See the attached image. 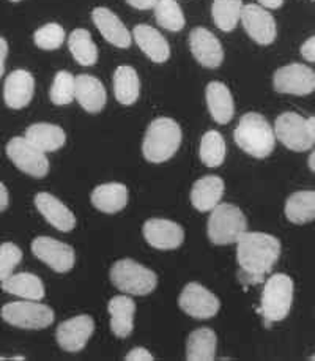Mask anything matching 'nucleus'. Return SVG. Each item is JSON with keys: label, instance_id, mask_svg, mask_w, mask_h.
<instances>
[{"label": "nucleus", "instance_id": "nucleus-1", "mask_svg": "<svg viewBox=\"0 0 315 361\" xmlns=\"http://www.w3.org/2000/svg\"><path fill=\"white\" fill-rule=\"evenodd\" d=\"M280 257V242L264 232H243L237 240L238 278L245 286L264 283Z\"/></svg>", "mask_w": 315, "mask_h": 361}, {"label": "nucleus", "instance_id": "nucleus-2", "mask_svg": "<svg viewBox=\"0 0 315 361\" xmlns=\"http://www.w3.org/2000/svg\"><path fill=\"white\" fill-rule=\"evenodd\" d=\"M182 139L183 133L175 120L169 117L155 118L145 133L142 144L144 158L153 164L169 161L178 152Z\"/></svg>", "mask_w": 315, "mask_h": 361}, {"label": "nucleus", "instance_id": "nucleus-3", "mask_svg": "<svg viewBox=\"0 0 315 361\" xmlns=\"http://www.w3.org/2000/svg\"><path fill=\"white\" fill-rule=\"evenodd\" d=\"M233 139L241 150L259 159L270 157L276 144L271 125L257 112H247L240 118Z\"/></svg>", "mask_w": 315, "mask_h": 361}, {"label": "nucleus", "instance_id": "nucleus-4", "mask_svg": "<svg viewBox=\"0 0 315 361\" xmlns=\"http://www.w3.org/2000/svg\"><path fill=\"white\" fill-rule=\"evenodd\" d=\"M260 310L265 319V326L270 329L271 322H279L289 316L293 303V281L284 273H276L266 279Z\"/></svg>", "mask_w": 315, "mask_h": 361}, {"label": "nucleus", "instance_id": "nucleus-5", "mask_svg": "<svg viewBox=\"0 0 315 361\" xmlns=\"http://www.w3.org/2000/svg\"><path fill=\"white\" fill-rule=\"evenodd\" d=\"M111 281L126 295H149L158 286L156 273L132 259H122L111 267Z\"/></svg>", "mask_w": 315, "mask_h": 361}, {"label": "nucleus", "instance_id": "nucleus-6", "mask_svg": "<svg viewBox=\"0 0 315 361\" xmlns=\"http://www.w3.org/2000/svg\"><path fill=\"white\" fill-rule=\"evenodd\" d=\"M274 137L292 152L311 150L315 142V117L304 118L297 112H284L274 122Z\"/></svg>", "mask_w": 315, "mask_h": 361}, {"label": "nucleus", "instance_id": "nucleus-7", "mask_svg": "<svg viewBox=\"0 0 315 361\" xmlns=\"http://www.w3.org/2000/svg\"><path fill=\"white\" fill-rule=\"evenodd\" d=\"M247 231V219L237 205L218 204L211 210L206 224V232L211 243L224 246L237 243L243 232Z\"/></svg>", "mask_w": 315, "mask_h": 361}, {"label": "nucleus", "instance_id": "nucleus-8", "mask_svg": "<svg viewBox=\"0 0 315 361\" xmlns=\"http://www.w3.org/2000/svg\"><path fill=\"white\" fill-rule=\"evenodd\" d=\"M2 319L16 329L43 330L54 324V311L43 303L24 300L6 303L2 307Z\"/></svg>", "mask_w": 315, "mask_h": 361}, {"label": "nucleus", "instance_id": "nucleus-9", "mask_svg": "<svg viewBox=\"0 0 315 361\" xmlns=\"http://www.w3.org/2000/svg\"><path fill=\"white\" fill-rule=\"evenodd\" d=\"M6 155L19 171L33 178H43L49 172V159L46 153L33 147L25 137H13L6 144Z\"/></svg>", "mask_w": 315, "mask_h": 361}, {"label": "nucleus", "instance_id": "nucleus-10", "mask_svg": "<svg viewBox=\"0 0 315 361\" xmlns=\"http://www.w3.org/2000/svg\"><path fill=\"white\" fill-rule=\"evenodd\" d=\"M274 90L278 93L306 97L315 90V73L303 63H290L279 68L273 76Z\"/></svg>", "mask_w": 315, "mask_h": 361}, {"label": "nucleus", "instance_id": "nucleus-11", "mask_svg": "<svg viewBox=\"0 0 315 361\" xmlns=\"http://www.w3.org/2000/svg\"><path fill=\"white\" fill-rule=\"evenodd\" d=\"M178 306L187 316L205 320L216 316L221 307V302L213 292H210L202 284L190 283L185 286V289L180 293Z\"/></svg>", "mask_w": 315, "mask_h": 361}, {"label": "nucleus", "instance_id": "nucleus-12", "mask_svg": "<svg viewBox=\"0 0 315 361\" xmlns=\"http://www.w3.org/2000/svg\"><path fill=\"white\" fill-rule=\"evenodd\" d=\"M240 19L249 38L260 46H268L276 39V21L264 6L256 4L243 5Z\"/></svg>", "mask_w": 315, "mask_h": 361}, {"label": "nucleus", "instance_id": "nucleus-13", "mask_svg": "<svg viewBox=\"0 0 315 361\" xmlns=\"http://www.w3.org/2000/svg\"><path fill=\"white\" fill-rule=\"evenodd\" d=\"M32 252L57 273L70 271L76 262L75 250L52 237H37L32 242Z\"/></svg>", "mask_w": 315, "mask_h": 361}, {"label": "nucleus", "instance_id": "nucleus-14", "mask_svg": "<svg viewBox=\"0 0 315 361\" xmlns=\"http://www.w3.org/2000/svg\"><path fill=\"white\" fill-rule=\"evenodd\" d=\"M93 331H95V320L87 314H80L57 326L56 339L63 350L76 353L87 345Z\"/></svg>", "mask_w": 315, "mask_h": 361}, {"label": "nucleus", "instance_id": "nucleus-15", "mask_svg": "<svg viewBox=\"0 0 315 361\" xmlns=\"http://www.w3.org/2000/svg\"><path fill=\"white\" fill-rule=\"evenodd\" d=\"M142 233L147 243L161 251L177 250L185 242L183 227L171 221V219L152 218L149 221H145Z\"/></svg>", "mask_w": 315, "mask_h": 361}, {"label": "nucleus", "instance_id": "nucleus-16", "mask_svg": "<svg viewBox=\"0 0 315 361\" xmlns=\"http://www.w3.org/2000/svg\"><path fill=\"white\" fill-rule=\"evenodd\" d=\"M192 57L205 68H218L224 60V49L214 33L205 27H196L190 33Z\"/></svg>", "mask_w": 315, "mask_h": 361}, {"label": "nucleus", "instance_id": "nucleus-17", "mask_svg": "<svg viewBox=\"0 0 315 361\" xmlns=\"http://www.w3.org/2000/svg\"><path fill=\"white\" fill-rule=\"evenodd\" d=\"M92 19L107 43L120 49L130 48L132 42L131 33L116 13L104 8V6H98L92 11Z\"/></svg>", "mask_w": 315, "mask_h": 361}, {"label": "nucleus", "instance_id": "nucleus-18", "mask_svg": "<svg viewBox=\"0 0 315 361\" xmlns=\"http://www.w3.org/2000/svg\"><path fill=\"white\" fill-rule=\"evenodd\" d=\"M35 92V79L25 70L10 73L4 84V99L10 109H23L29 106Z\"/></svg>", "mask_w": 315, "mask_h": 361}, {"label": "nucleus", "instance_id": "nucleus-19", "mask_svg": "<svg viewBox=\"0 0 315 361\" xmlns=\"http://www.w3.org/2000/svg\"><path fill=\"white\" fill-rule=\"evenodd\" d=\"M75 99L84 111L89 114H98L104 109L107 93L98 78L79 75L75 78Z\"/></svg>", "mask_w": 315, "mask_h": 361}, {"label": "nucleus", "instance_id": "nucleus-20", "mask_svg": "<svg viewBox=\"0 0 315 361\" xmlns=\"http://www.w3.org/2000/svg\"><path fill=\"white\" fill-rule=\"evenodd\" d=\"M35 207L43 218L60 232H71L76 226V218L71 210L49 192H38L35 196Z\"/></svg>", "mask_w": 315, "mask_h": 361}, {"label": "nucleus", "instance_id": "nucleus-21", "mask_svg": "<svg viewBox=\"0 0 315 361\" xmlns=\"http://www.w3.org/2000/svg\"><path fill=\"white\" fill-rule=\"evenodd\" d=\"M134 42L152 62L164 63L171 57V46L161 33L147 24H139L132 30Z\"/></svg>", "mask_w": 315, "mask_h": 361}, {"label": "nucleus", "instance_id": "nucleus-22", "mask_svg": "<svg viewBox=\"0 0 315 361\" xmlns=\"http://www.w3.org/2000/svg\"><path fill=\"white\" fill-rule=\"evenodd\" d=\"M224 196V180L218 176H205L192 185L191 204L199 212H211Z\"/></svg>", "mask_w": 315, "mask_h": 361}, {"label": "nucleus", "instance_id": "nucleus-23", "mask_svg": "<svg viewBox=\"0 0 315 361\" xmlns=\"http://www.w3.org/2000/svg\"><path fill=\"white\" fill-rule=\"evenodd\" d=\"M206 106L213 120L219 125H227L235 114V103L229 87L219 81H213L206 85L205 90Z\"/></svg>", "mask_w": 315, "mask_h": 361}, {"label": "nucleus", "instance_id": "nucleus-24", "mask_svg": "<svg viewBox=\"0 0 315 361\" xmlns=\"http://www.w3.org/2000/svg\"><path fill=\"white\" fill-rule=\"evenodd\" d=\"M107 312L111 316V330L117 338H128L134 330V312L136 303L128 295H117L107 303Z\"/></svg>", "mask_w": 315, "mask_h": 361}, {"label": "nucleus", "instance_id": "nucleus-25", "mask_svg": "<svg viewBox=\"0 0 315 361\" xmlns=\"http://www.w3.org/2000/svg\"><path fill=\"white\" fill-rule=\"evenodd\" d=\"M92 204L97 210L113 215L128 204V188L122 183H104L92 191Z\"/></svg>", "mask_w": 315, "mask_h": 361}, {"label": "nucleus", "instance_id": "nucleus-26", "mask_svg": "<svg viewBox=\"0 0 315 361\" xmlns=\"http://www.w3.org/2000/svg\"><path fill=\"white\" fill-rule=\"evenodd\" d=\"M29 142L44 153L57 152L66 142L65 131L52 123H33L25 131L24 136Z\"/></svg>", "mask_w": 315, "mask_h": 361}, {"label": "nucleus", "instance_id": "nucleus-27", "mask_svg": "<svg viewBox=\"0 0 315 361\" xmlns=\"http://www.w3.org/2000/svg\"><path fill=\"white\" fill-rule=\"evenodd\" d=\"M2 290L24 300L42 302L44 298V284L37 275L32 273H18L2 281Z\"/></svg>", "mask_w": 315, "mask_h": 361}, {"label": "nucleus", "instance_id": "nucleus-28", "mask_svg": "<svg viewBox=\"0 0 315 361\" xmlns=\"http://www.w3.org/2000/svg\"><path fill=\"white\" fill-rule=\"evenodd\" d=\"M218 338L210 329H199L192 331L186 343L187 361H213L216 358Z\"/></svg>", "mask_w": 315, "mask_h": 361}, {"label": "nucleus", "instance_id": "nucleus-29", "mask_svg": "<svg viewBox=\"0 0 315 361\" xmlns=\"http://www.w3.org/2000/svg\"><path fill=\"white\" fill-rule=\"evenodd\" d=\"M113 93L117 102L123 106H131L137 102L140 81L132 66H118L113 73Z\"/></svg>", "mask_w": 315, "mask_h": 361}, {"label": "nucleus", "instance_id": "nucleus-30", "mask_svg": "<svg viewBox=\"0 0 315 361\" xmlns=\"http://www.w3.org/2000/svg\"><path fill=\"white\" fill-rule=\"evenodd\" d=\"M285 216L293 224H306L315 218V192L298 191L287 199Z\"/></svg>", "mask_w": 315, "mask_h": 361}, {"label": "nucleus", "instance_id": "nucleus-31", "mask_svg": "<svg viewBox=\"0 0 315 361\" xmlns=\"http://www.w3.org/2000/svg\"><path fill=\"white\" fill-rule=\"evenodd\" d=\"M68 49L73 59L79 65L92 66L98 60V48L93 43L90 32L87 29H76L70 33L68 38Z\"/></svg>", "mask_w": 315, "mask_h": 361}, {"label": "nucleus", "instance_id": "nucleus-32", "mask_svg": "<svg viewBox=\"0 0 315 361\" xmlns=\"http://www.w3.org/2000/svg\"><path fill=\"white\" fill-rule=\"evenodd\" d=\"M243 0H214L211 5V16L216 27L223 32L235 30L238 25Z\"/></svg>", "mask_w": 315, "mask_h": 361}, {"label": "nucleus", "instance_id": "nucleus-33", "mask_svg": "<svg viewBox=\"0 0 315 361\" xmlns=\"http://www.w3.org/2000/svg\"><path fill=\"white\" fill-rule=\"evenodd\" d=\"M200 159L206 167H219L226 159V140L216 130L206 131L200 140Z\"/></svg>", "mask_w": 315, "mask_h": 361}, {"label": "nucleus", "instance_id": "nucleus-34", "mask_svg": "<svg viewBox=\"0 0 315 361\" xmlns=\"http://www.w3.org/2000/svg\"><path fill=\"white\" fill-rule=\"evenodd\" d=\"M155 19L158 25L169 32L183 30L186 24L185 15L177 0H158L155 5Z\"/></svg>", "mask_w": 315, "mask_h": 361}, {"label": "nucleus", "instance_id": "nucleus-35", "mask_svg": "<svg viewBox=\"0 0 315 361\" xmlns=\"http://www.w3.org/2000/svg\"><path fill=\"white\" fill-rule=\"evenodd\" d=\"M49 97L56 106H66L75 102V76L70 71H58L51 85Z\"/></svg>", "mask_w": 315, "mask_h": 361}, {"label": "nucleus", "instance_id": "nucleus-36", "mask_svg": "<svg viewBox=\"0 0 315 361\" xmlns=\"http://www.w3.org/2000/svg\"><path fill=\"white\" fill-rule=\"evenodd\" d=\"M33 42H35V44L39 49H44V51L58 49L65 42V30L60 24L49 23L33 33Z\"/></svg>", "mask_w": 315, "mask_h": 361}, {"label": "nucleus", "instance_id": "nucleus-37", "mask_svg": "<svg viewBox=\"0 0 315 361\" xmlns=\"http://www.w3.org/2000/svg\"><path fill=\"white\" fill-rule=\"evenodd\" d=\"M23 260V251L15 243L0 245V283L13 275L19 262Z\"/></svg>", "mask_w": 315, "mask_h": 361}, {"label": "nucleus", "instance_id": "nucleus-38", "mask_svg": "<svg viewBox=\"0 0 315 361\" xmlns=\"http://www.w3.org/2000/svg\"><path fill=\"white\" fill-rule=\"evenodd\" d=\"M126 361H155V357L152 353L144 349V347H136V349L130 350L128 355L125 357Z\"/></svg>", "mask_w": 315, "mask_h": 361}, {"label": "nucleus", "instance_id": "nucleus-39", "mask_svg": "<svg viewBox=\"0 0 315 361\" xmlns=\"http://www.w3.org/2000/svg\"><path fill=\"white\" fill-rule=\"evenodd\" d=\"M301 56L304 57L306 62H315V38L311 37L309 39H306L301 46Z\"/></svg>", "mask_w": 315, "mask_h": 361}, {"label": "nucleus", "instance_id": "nucleus-40", "mask_svg": "<svg viewBox=\"0 0 315 361\" xmlns=\"http://www.w3.org/2000/svg\"><path fill=\"white\" fill-rule=\"evenodd\" d=\"M126 2H128V5L136 10H152V8H155L158 0H126Z\"/></svg>", "mask_w": 315, "mask_h": 361}, {"label": "nucleus", "instance_id": "nucleus-41", "mask_svg": "<svg viewBox=\"0 0 315 361\" xmlns=\"http://www.w3.org/2000/svg\"><path fill=\"white\" fill-rule=\"evenodd\" d=\"M8 56V43L6 39L0 37V78L4 76L5 73V59Z\"/></svg>", "mask_w": 315, "mask_h": 361}, {"label": "nucleus", "instance_id": "nucleus-42", "mask_svg": "<svg viewBox=\"0 0 315 361\" xmlns=\"http://www.w3.org/2000/svg\"><path fill=\"white\" fill-rule=\"evenodd\" d=\"M259 4L266 10H278L284 5V0H259Z\"/></svg>", "mask_w": 315, "mask_h": 361}, {"label": "nucleus", "instance_id": "nucleus-43", "mask_svg": "<svg viewBox=\"0 0 315 361\" xmlns=\"http://www.w3.org/2000/svg\"><path fill=\"white\" fill-rule=\"evenodd\" d=\"M6 207H8V191H6L5 185L0 182V213L6 210Z\"/></svg>", "mask_w": 315, "mask_h": 361}, {"label": "nucleus", "instance_id": "nucleus-44", "mask_svg": "<svg viewBox=\"0 0 315 361\" xmlns=\"http://www.w3.org/2000/svg\"><path fill=\"white\" fill-rule=\"evenodd\" d=\"M307 164H309V169L314 172L315 171V153H311L309 161H307Z\"/></svg>", "mask_w": 315, "mask_h": 361}, {"label": "nucleus", "instance_id": "nucleus-45", "mask_svg": "<svg viewBox=\"0 0 315 361\" xmlns=\"http://www.w3.org/2000/svg\"><path fill=\"white\" fill-rule=\"evenodd\" d=\"M0 360H13V361H24L25 358H24V357H11V358H4V357H0Z\"/></svg>", "mask_w": 315, "mask_h": 361}, {"label": "nucleus", "instance_id": "nucleus-46", "mask_svg": "<svg viewBox=\"0 0 315 361\" xmlns=\"http://www.w3.org/2000/svg\"><path fill=\"white\" fill-rule=\"evenodd\" d=\"M11 2H21V0H11Z\"/></svg>", "mask_w": 315, "mask_h": 361}]
</instances>
